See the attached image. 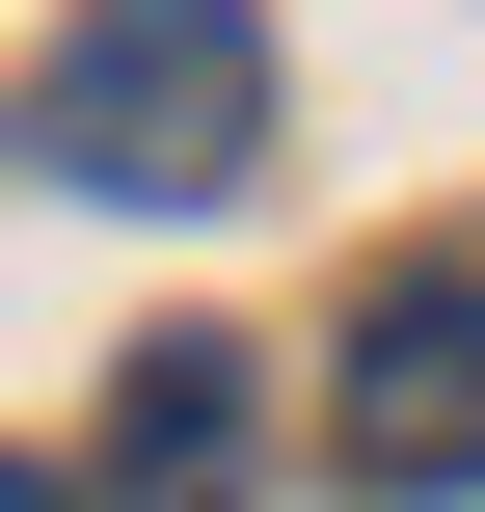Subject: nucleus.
Here are the masks:
<instances>
[{
  "label": "nucleus",
  "instance_id": "f257e3e1",
  "mask_svg": "<svg viewBox=\"0 0 485 512\" xmlns=\"http://www.w3.org/2000/svg\"><path fill=\"white\" fill-rule=\"evenodd\" d=\"M0 135L54 189H108V216H216V189H270V27L243 0H81Z\"/></svg>",
  "mask_w": 485,
  "mask_h": 512
},
{
  "label": "nucleus",
  "instance_id": "7ed1b4c3",
  "mask_svg": "<svg viewBox=\"0 0 485 512\" xmlns=\"http://www.w3.org/2000/svg\"><path fill=\"white\" fill-rule=\"evenodd\" d=\"M243 486V351L189 324V351H135V405H108V486L81 512H216Z\"/></svg>",
  "mask_w": 485,
  "mask_h": 512
},
{
  "label": "nucleus",
  "instance_id": "f03ea898",
  "mask_svg": "<svg viewBox=\"0 0 485 512\" xmlns=\"http://www.w3.org/2000/svg\"><path fill=\"white\" fill-rule=\"evenodd\" d=\"M351 486H485V270H405L351 324Z\"/></svg>",
  "mask_w": 485,
  "mask_h": 512
},
{
  "label": "nucleus",
  "instance_id": "20e7f679",
  "mask_svg": "<svg viewBox=\"0 0 485 512\" xmlns=\"http://www.w3.org/2000/svg\"><path fill=\"white\" fill-rule=\"evenodd\" d=\"M0 512H81V486H54V459H0Z\"/></svg>",
  "mask_w": 485,
  "mask_h": 512
}]
</instances>
